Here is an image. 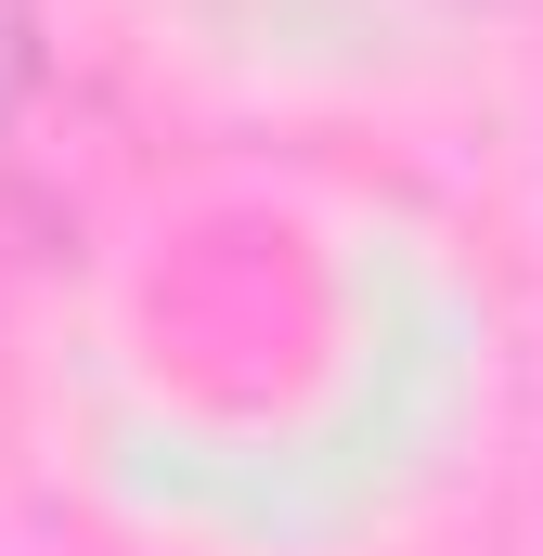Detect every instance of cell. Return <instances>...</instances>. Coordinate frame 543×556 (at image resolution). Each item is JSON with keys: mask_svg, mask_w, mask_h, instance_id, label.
I'll use <instances>...</instances> for the list:
<instances>
[{"mask_svg": "<svg viewBox=\"0 0 543 556\" xmlns=\"http://www.w3.org/2000/svg\"><path fill=\"white\" fill-rule=\"evenodd\" d=\"M26 91H39V0H0V130L26 117Z\"/></svg>", "mask_w": 543, "mask_h": 556, "instance_id": "1", "label": "cell"}]
</instances>
